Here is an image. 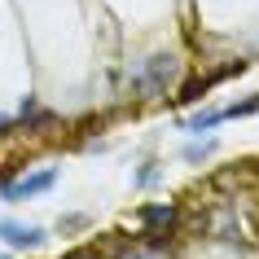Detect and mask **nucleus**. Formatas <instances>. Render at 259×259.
Listing matches in <instances>:
<instances>
[{
  "label": "nucleus",
  "mask_w": 259,
  "mask_h": 259,
  "mask_svg": "<svg viewBox=\"0 0 259 259\" xmlns=\"http://www.w3.org/2000/svg\"><path fill=\"white\" fill-rule=\"evenodd\" d=\"M53 185H57V171H53V167H44V171H35V176L5 180V185H0V198H5V202H18V198H35V193L53 189Z\"/></svg>",
  "instance_id": "f257e3e1"
},
{
  "label": "nucleus",
  "mask_w": 259,
  "mask_h": 259,
  "mask_svg": "<svg viewBox=\"0 0 259 259\" xmlns=\"http://www.w3.org/2000/svg\"><path fill=\"white\" fill-rule=\"evenodd\" d=\"M0 237L14 246V250H35V246H44V229H35V224H14V220H0Z\"/></svg>",
  "instance_id": "f03ea898"
},
{
  "label": "nucleus",
  "mask_w": 259,
  "mask_h": 259,
  "mask_svg": "<svg viewBox=\"0 0 259 259\" xmlns=\"http://www.w3.org/2000/svg\"><path fill=\"white\" fill-rule=\"evenodd\" d=\"M180 75V62L176 57H150V70H145V88L150 93H163L167 83Z\"/></svg>",
  "instance_id": "7ed1b4c3"
},
{
  "label": "nucleus",
  "mask_w": 259,
  "mask_h": 259,
  "mask_svg": "<svg viewBox=\"0 0 259 259\" xmlns=\"http://www.w3.org/2000/svg\"><path fill=\"white\" fill-rule=\"evenodd\" d=\"M176 215H180L176 202H150V206H141V224H154V229H171Z\"/></svg>",
  "instance_id": "20e7f679"
},
{
  "label": "nucleus",
  "mask_w": 259,
  "mask_h": 259,
  "mask_svg": "<svg viewBox=\"0 0 259 259\" xmlns=\"http://www.w3.org/2000/svg\"><path fill=\"white\" fill-rule=\"evenodd\" d=\"M206 88H211V75H198V79H189L185 88H180V97H176V101H180V106H189V101H202V97H206Z\"/></svg>",
  "instance_id": "39448f33"
},
{
  "label": "nucleus",
  "mask_w": 259,
  "mask_h": 259,
  "mask_svg": "<svg viewBox=\"0 0 259 259\" xmlns=\"http://www.w3.org/2000/svg\"><path fill=\"white\" fill-rule=\"evenodd\" d=\"M220 119H224L220 110H198L193 119H185V127H189V132H211V127H215Z\"/></svg>",
  "instance_id": "423d86ee"
},
{
  "label": "nucleus",
  "mask_w": 259,
  "mask_h": 259,
  "mask_svg": "<svg viewBox=\"0 0 259 259\" xmlns=\"http://www.w3.org/2000/svg\"><path fill=\"white\" fill-rule=\"evenodd\" d=\"M224 119H246V114H259V93L255 97H246V101H233L229 110H220Z\"/></svg>",
  "instance_id": "0eeeda50"
},
{
  "label": "nucleus",
  "mask_w": 259,
  "mask_h": 259,
  "mask_svg": "<svg viewBox=\"0 0 259 259\" xmlns=\"http://www.w3.org/2000/svg\"><path fill=\"white\" fill-rule=\"evenodd\" d=\"M206 154H211V141H202V145H189V150H185V158H189V163H198V158H206Z\"/></svg>",
  "instance_id": "6e6552de"
},
{
  "label": "nucleus",
  "mask_w": 259,
  "mask_h": 259,
  "mask_svg": "<svg viewBox=\"0 0 259 259\" xmlns=\"http://www.w3.org/2000/svg\"><path fill=\"white\" fill-rule=\"evenodd\" d=\"M158 180V171H154V163L145 167V171H137V189H145V185H154Z\"/></svg>",
  "instance_id": "1a4fd4ad"
},
{
  "label": "nucleus",
  "mask_w": 259,
  "mask_h": 259,
  "mask_svg": "<svg viewBox=\"0 0 259 259\" xmlns=\"http://www.w3.org/2000/svg\"><path fill=\"white\" fill-rule=\"evenodd\" d=\"M83 224H88L83 215H66V220H62V233H70V229H83Z\"/></svg>",
  "instance_id": "9d476101"
},
{
  "label": "nucleus",
  "mask_w": 259,
  "mask_h": 259,
  "mask_svg": "<svg viewBox=\"0 0 259 259\" xmlns=\"http://www.w3.org/2000/svg\"><path fill=\"white\" fill-rule=\"evenodd\" d=\"M0 259H9V255H0Z\"/></svg>",
  "instance_id": "9b49d317"
}]
</instances>
